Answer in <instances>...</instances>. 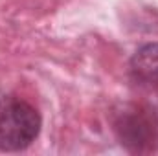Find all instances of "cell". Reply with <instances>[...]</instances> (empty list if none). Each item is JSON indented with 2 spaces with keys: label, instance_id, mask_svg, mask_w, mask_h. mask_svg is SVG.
Wrapping results in <instances>:
<instances>
[{
  "label": "cell",
  "instance_id": "cell-1",
  "mask_svg": "<svg viewBox=\"0 0 158 156\" xmlns=\"http://www.w3.org/2000/svg\"><path fill=\"white\" fill-rule=\"evenodd\" d=\"M40 114L28 101L6 96L0 99V151L15 153L30 147L40 132Z\"/></svg>",
  "mask_w": 158,
  "mask_h": 156
},
{
  "label": "cell",
  "instance_id": "cell-2",
  "mask_svg": "<svg viewBox=\"0 0 158 156\" xmlns=\"http://www.w3.org/2000/svg\"><path fill=\"white\" fill-rule=\"evenodd\" d=\"M114 129L121 140V145L134 153H147L158 147V117L155 110L147 107H123Z\"/></svg>",
  "mask_w": 158,
  "mask_h": 156
},
{
  "label": "cell",
  "instance_id": "cell-3",
  "mask_svg": "<svg viewBox=\"0 0 158 156\" xmlns=\"http://www.w3.org/2000/svg\"><path fill=\"white\" fill-rule=\"evenodd\" d=\"M131 74L140 84L158 86V42L143 44L131 59Z\"/></svg>",
  "mask_w": 158,
  "mask_h": 156
}]
</instances>
